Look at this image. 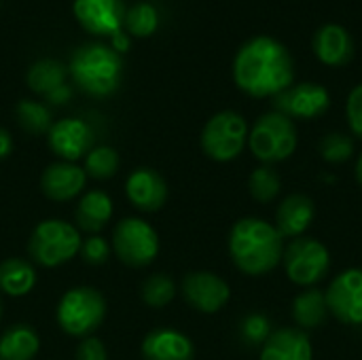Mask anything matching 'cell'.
<instances>
[{
  "label": "cell",
  "mask_w": 362,
  "mask_h": 360,
  "mask_svg": "<svg viewBox=\"0 0 362 360\" xmlns=\"http://www.w3.org/2000/svg\"><path fill=\"white\" fill-rule=\"evenodd\" d=\"M121 57L115 49L91 42L74 51L70 59V74L74 83L93 98H106L119 89Z\"/></svg>",
  "instance_id": "3957f363"
},
{
  "label": "cell",
  "mask_w": 362,
  "mask_h": 360,
  "mask_svg": "<svg viewBox=\"0 0 362 360\" xmlns=\"http://www.w3.org/2000/svg\"><path fill=\"white\" fill-rule=\"evenodd\" d=\"M331 106V93L318 83H293L288 89L274 95L276 112L288 119H318Z\"/></svg>",
  "instance_id": "8fae6325"
},
{
  "label": "cell",
  "mask_w": 362,
  "mask_h": 360,
  "mask_svg": "<svg viewBox=\"0 0 362 360\" xmlns=\"http://www.w3.org/2000/svg\"><path fill=\"white\" fill-rule=\"evenodd\" d=\"M182 297L193 310L202 314H216L231 299V289L212 272H191L182 280Z\"/></svg>",
  "instance_id": "7c38bea8"
},
{
  "label": "cell",
  "mask_w": 362,
  "mask_h": 360,
  "mask_svg": "<svg viewBox=\"0 0 362 360\" xmlns=\"http://www.w3.org/2000/svg\"><path fill=\"white\" fill-rule=\"evenodd\" d=\"M76 360H108V352L98 337H83L76 348Z\"/></svg>",
  "instance_id": "e575fe53"
},
{
  "label": "cell",
  "mask_w": 362,
  "mask_h": 360,
  "mask_svg": "<svg viewBox=\"0 0 362 360\" xmlns=\"http://www.w3.org/2000/svg\"><path fill=\"white\" fill-rule=\"evenodd\" d=\"M59 329L70 337H89L106 318V299L93 286H74L57 303Z\"/></svg>",
  "instance_id": "8992f818"
},
{
  "label": "cell",
  "mask_w": 362,
  "mask_h": 360,
  "mask_svg": "<svg viewBox=\"0 0 362 360\" xmlns=\"http://www.w3.org/2000/svg\"><path fill=\"white\" fill-rule=\"evenodd\" d=\"M320 155L327 163H346L354 155V140L341 132L327 134L320 140Z\"/></svg>",
  "instance_id": "4dcf8cb0"
},
{
  "label": "cell",
  "mask_w": 362,
  "mask_h": 360,
  "mask_svg": "<svg viewBox=\"0 0 362 360\" xmlns=\"http://www.w3.org/2000/svg\"><path fill=\"white\" fill-rule=\"evenodd\" d=\"M17 121L19 125L28 132V134H49L51 125H53V119H51V110L40 104V102H34V100H21L17 104Z\"/></svg>",
  "instance_id": "484cf974"
},
{
  "label": "cell",
  "mask_w": 362,
  "mask_h": 360,
  "mask_svg": "<svg viewBox=\"0 0 362 360\" xmlns=\"http://www.w3.org/2000/svg\"><path fill=\"white\" fill-rule=\"evenodd\" d=\"M329 316L327 297L318 289H308L293 301V320L299 325V329H318L325 325Z\"/></svg>",
  "instance_id": "603a6c76"
},
{
  "label": "cell",
  "mask_w": 362,
  "mask_h": 360,
  "mask_svg": "<svg viewBox=\"0 0 362 360\" xmlns=\"http://www.w3.org/2000/svg\"><path fill=\"white\" fill-rule=\"evenodd\" d=\"M110 246L127 267H146L159 255V236L146 221L127 216L115 225Z\"/></svg>",
  "instance_id": "ba28073f"
},
{
  "label": "cell",
  "mask_w": 362,
  "mask_h": 360,
  "mask_svg": "<svg viewBox=\"0 0 362 360\" xmlns=\"http://www.w3.org/2000/svg\"><path fill=\"white\" fill-rule=\"evenodd\" d=\"M38 350V333L28 325H13L0 335V360H34Z\"/></svg>",
  "instance_id": "7402d4cb"
},
{
  "label": "cell",
  "mask_w": 362,
  "mask_h": 360,
  "mask_svg": "<svg viewBox=\"0 0 362 360\" xmlns=\"http://www.w3.org/2000/svg\"><path fill=\"white\" fill-rule=\"evenodd\" d=\"M87 174L81 166L70 161H55L45 168L40 176V189L51 202H70L83 193Z\"/></svg>",
  "instance_id": "2e32d148"
},
{
  "label": "cell",
  "mask_w": 362,
  "mask_h": 360,
  "mask_svg": "<svg viewBox=\"0 0 362 360\" xmlns=\"http://www.w3.org/2000/svg\"><path fill=\"white\" fill-rule=\"evenodd\" d=\"M36 284L34 267L17 257L4 259L0 263V291L8 297H23Z\"/></svg>",
  "instance_id": "cb8c5ba5"
},
{
  "label": "cell",
  "mask_w": 362,
  "mask_h": 360,
  "mask_svg": "<svg viewBox=\"0 0 362 360\" xmlns=\"http://www.w3.org/2000/svg\"><path fill=\"white\" fill-rule=\"evenodd\" d=\"M316 216L314 202L303 193H293L276 210V229L282 238H301Z\"/></svg>",
  "instance_id": "d6986e66"
},
{
  "label": "cell",
  "mask_w": 362,
  "mask_h": 360,
  "mask_svg": "<svg viewBox=\"0 0 362 360\" xmlns=\"http://www.w3.org/2000/svg\"><path fill=\"white\" fill-rule=\"evenodd\" d=\"M129 28L132 34L140 36V38H146L151 36L157 25H159V13L153 4L148 2H138L134 4L127 13H125V19H123Z\"/></svg>",
  "instance_id": "f546056e"
},
{
  "label": "cell",
  "mask_w": 362,
  "mask_h": 360,
  "mask_svg": "<svg viewBox=\"0 0 362 360\" xmlns=\"http://www.w3.org/2000/svg\"><path fill=\"white\" fill-rule=\"evenodd\" d=\"M83 170L95 180H108L119 170V153L112 146H95L87 153Z\"/></svg>",
  "instance_id": "83f0119b"
},
{
  "label": "cell",
  "mask_w": 362,
  "mask_h": 360,
  "mask_svg": "<svg viewBox=\"0 0 362 360\" xmlns=\"http://www.w3.org/2000/svg\"><path fill=\"white\" fill-rule=\"evenodd\" d=\"M0 318H2V301H0Z\"/></svg>",
  "instance_id": "ab89813d"
},
{
  "label": "cell",
  "mask_w": 362,
  "mask_h": 360,
  "mask_svg": "<svg viewBox=\"0 0 362 360\" xmlns=\"http://www.w3.org/2000/svg\"><path fill=\"white\" fill-rule=\"evenodd\" d=\"M248 189L257 202L267 204V202H274L278 197V193L282 189V178L276 172V168L261 166V168L252 170V174L248 178Z\"/></svg>",
  "instance_id": "4316f807"
},
{
  "label": "cell",
  "mask_w": 362,
  "mask_h": 360,
  "mask_svg": "<svg viewBox=\"0 0 362 360\" xmlns=\"http://www.w3.org/2000/svg\"><path fill=\"white\" fill-rule=\"evenodd\" d=\"M110 252H112V246L100 236H91V238L83 240L81 250H78L83 261L89 263V265H104L108 261Z\"/></svg>",
  "instance_id": "d6a6232c"
},
{
  "label": "cell",
  "mask_w": 362,
  "mask_h": 360,
  "mask_svg": "<svg viewBox=\"0 0 362 360\" xmlns=\"http://www.w3.org/2000/svg\"><path fill=\"white\" fill-rule=\"evenodd\" d=\"M174 297H176V284L165 274H153L142 284V301L153 310L165 308Z\"/></svg>",
  "instance_id": "f1b7e54d"
},
{
  "label": "cell",
  "mask_w": 362,
  "mask_h": 360,
  "mask_svg": "<svg viewBox=\"0 0 362 360\" xmlns=\"http://www.w3.org/2000/svg\"><path fill=\"white\" fill-rule=\"evenodd\" d=\"M81 244V231L74 225L62 219H47L34 227L28 255L40 267H59L78 255Z\"/></svg>",
  "instance_id": "5b68a950"
},
{
  "label": "cell",
  "mask_w": 362,
  "mask_h": 360,
  "mask_svg": "<svg viewBox=\"0 0 362 360\" xmlns=\"http://www.w3.org/2000/svg\"><path fill=\"white\" fill-rule=\"evenodd\" d=\"M229 255L242 274L255 278L265 276L282 261V236L278 233L276 225L263 219H240L229 233Z\"/></svg>",
  "instance_id": "7a4b0ae2"
},
{
  "label": "cell",
  "mask_w": 362,
  "mask_h": 360,
  "mask_svg": "<svg viewBox=\"0 0 362 360\" xmlns=\"http://www.w3.org/2000/svg\"><path fill=\"white\" fill-rule=\"evenodd\" d=\"M233 81L250 98H274L295 81V59L274 36L246 40L233 59Z\"/></svg>",
  "instance_id": "6da1fadb"
},
{
  "label": "cell",
  "mask_w": 362,
  "mask_h": 360,
  "mask_svg": "<svg viewBox=\"0 0 362 360\" xmlns=\"http://www.w3.org/2000/svg\"><path fill=\"white\" fill-rule=\"evenodd\" d=\"M297 144L299 134L295 121L276 110L261 115L248 132V146L263 166L286 161L297 151Z\"/></svg>",
  "instance_id": "277c9868"
},
{
  "label": "cell",
  "mask_w": 362,
  "mask_h": 360,
  "mask_svg": "<svg viewBox=\"0 0 362 360\" xmlns=\"http://www.w3.org/2000/svg\"><path fill=\"white\" fill-rule=\"evenodd\" d=\"M13 153V136L0 127V161H4Z\"/></svg>",
  "instance_id": "8d00e7d4"
},
{
  "label": "cell",
  "mask_w": 362,
  "mask_h": 360,
  "mask_svg": "<svg viewBox=\"0 0 362 360\" xmlns=\"http://www.w3.org/2000/svg\"><path fill=\"white\" fill-rule=\"evenodd\" d=\"M329 312L344 325H362V269L350 267L333 278L325 293Z\"/></svg>",
  "instance_id": "30bf717a"
},
{
  "label": "cell",
  "mask_w": 362,
  "mask_h": 360,
  "mask_svg": "<svg viewBox=\"0 0 362 360\" xmlns=\"http://www.w3.org/2000/svg\"><path fill=\"white\" fill-rule=\"evenodd\" d=\"M346 117H348V125H350L352 134L362 140V83L356 85L348 95Z\"/></svg>",
  "instance_id": "836d02e7"
},
{
  "label": "cell",
  "mask_w": 362,
  "mask_h": 360,
  "mask_svg": "<svg viewBox=\"0 0 362 360\" xmlns=\"http://www.w3.org/2000/svg\"><path fill=\"white\" fill-rule=\"evenodd\" d=\"M74 216H76L78 229L98 236V231H102L104 225L112 219V199L100 189L87 191L78 199Z\"/></svg>",
  "instance_id": "44dd1931"
},
{
  "label": "cell",
  "mask_w": 362,
  "mask_h": 360,
  "mask_svg": "<svg viewBox=\"0 0 362 360\" xmlns=\"http://www.w3.org/2000/svg\"><path fill=\"white\" fill-rule=\"evenodd\" d=\"M74 17L91 34L112 36L121 32L125 8L121 0H74Z\"/></svg>",
  "instance_id": "5bb4252c"
},
{
  "label": "cell",
  "mask_w": 362,
  "mask_h": 360,
  "mask_svg": "<svg viewBox=\"0 0 362 360\" xmlns=\"http://www.w3.org/2000/svg\"><path fill=\"white\" fill-rule=\"evenodd\" d=\"M144 360H193V342L176 329H155L142 342Z\"/></svg>",
  "instance_id": "ac0fdd59"
},
{
  "label": "cell",
  "mask_w": 362,
  "mask_h": 360,
  "mask_svg": "<svg viewBox=\"0 0 362 360\" xmlns=\"http://www.w3.org/2000/svg\"><path fill=\"white\" fill-rule=\"evenodd\" d=\"M261 360H314L312 342L301 329L274 331L261 348Z\"/></svg>",
  "instance_id": "ffe728a7"
},
{
  "label": "cell",
  "mask_w": 362,
  "mask_h": 360,
  "mask_svg": "<svg viewBox=\"0 0 362 360\" xmlns=\"http://www.w3.org/2000/svg\"><path fill=\"white\" fill-rule=\"evenodd\" d=\"M356 180H358V185L362 187V153L361 157H358V161H356Z\"/></svg>",
  "instance_id": "f35d334b"
},
{
  "label": "cell",
  "mask_w": 362,
  "mask_h": 360,
  "mask_svg": "<svg viewBox=\"0 0 362 360\" xmlns=\"http://www.w3.org/2000/svg\"><path fill=\"white\" fill-rule=\"evenodd\" d=\"M70 95H72L70 87L64 85V87H59L57 91H53L51 95H47V102H49V104H55V106H62V104H66V102L70 100Z\"/></svg>",
  "instance_id": "d590c367"
},
{
  "label": "cell",
  "mask_w": 362,
  "mask_h": 360,
  "mask_svg": "<svg viewBox=\"0 0 362 360\" xmlns=\"http://www.w3.org/2000/svg\"><path fill=\"white\" fill-rule=\"evenodd\" d=\"M282 263L286 276L297 286L312 289L320 280L327 278L331 269V252L329 248L314 238H295L282 255Z\"/></svg>",
  "instance_id": "9c48e42d"
},
{
  "label": "cell",
  "mask_w": 362,
  "mask_h": 360,
  "mask_svg": "<svg viewBox=\"0 0 362 360\" xmlns=\"http://www.w3.org/2000/svg\"><path fill=\"white\" fill-rule=\"evenodd\" d=\"M125 193L134 208L142 212H157L168 202V185L153 168H138L125 180Z\"/></svg>",
  "instance_id": "9a60e30c"
},
{
  "label": "cell",
  "mask_w": 362,
  "mask_h": 360,
  "mask_svg": "<svg viewBox=\"0 0 362 360\" xmlns=\"http://www.w3.org/2000/svg\"><path fill=\"white\" fill-rule=\"evenodd\" d=\"M272 335V327L269 320L263 314H250L244 318L242 323V337L244 342H248L250 346H263L267 342V337Z\"/></svg>",
  "instance_id": "1f68e13d"
},
{
  "label": "cell",
  "mask_w": 362,
  "mask_h": 360,
  "mask_svg": "<svg viewBox=\"0 0 362 360\" xmlns=\"http://www.w3.org/2000/svg\"><path fill=\"white\" fill-rule=\"evenodd\" d=\"M110 38H112V45H115V51H117V53H121V51H127V47H129V40H127V36H125L123 32H117V34H112Z\"/></svg>",
  "instance_id": "74e56055"
},
{
  "label": "cell",
  "mask_w": 362,
  "mask_h": 360,
  "mask_svg": "<svg viewBox=\"0 0 362 360\" xmlns=\"http://www.w3.org/2000/svg\"><path fill=\"white\" fill-rule=\"evenodd\" d=\"M66 66L57 59H40L36 64L30 66L28 70V87L34 93L40 95H51L53 91H57L59 87L66 85Z\"/></svg>",
  "instance_id": "d4e9b609"
},
{
  "label": "cell",
  "mask_w": 362,
  "mask_h": 360,
  "mask_svg": "<svg viewBox=\"0 0 362 360\" xmlns=\"http://www.w3.org/2000/svg\"><path fill=\"white\" fill-rule=\"evenodd\" d=\"M248 123L235 110H221L208 119L202 129L204 153L218 163L233 161L242 155L248 142Z\"/></svg>",
  "instance_id": "52a82bcc"
},
{
  "label": "cell",
  "mask_w": 362,
  "mask_h": 360,
  "mask_svg": "<svg viewBox=\"0 0 362 360\" xmlns=\"http://www.w3.org/2000/svg\"><path fill=\"white\" fill-rule=\"evenodd\" d=\"M47 136H49L51 151L62 161H70V163L85 157L91 151V144H93L91 127L83 119H76V117L55 121Z\"/></svg>",
  "instance_id": "4fadbf2b"
},
{
  "label": "cell",
  "mask_w": 362,
  "mask_h": 360,
  "mask_svg": "<svg viewBox=\"0 0 362 360\" xmlns=\"http://www.w3.org/2000/svg\"><path fill=\"white\" fill-rule=\"evenodd\" d=\"M312 49L325 66H346L354 57V40L341 23H322L312 38Z\"/></svg>",
  "instance_id": "e0dca14e"
}]
</instances>
